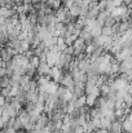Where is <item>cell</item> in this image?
Segmentation results:
<instances>
[{"instance_id": "1", "label": "cell", "mask_w": 132, "mask_h": 133, "mask_svg": "<svg viewBox=\"0 0 132 133\" xmlns=\"http://www.w3.org/2000/svg\"><path fill=\"white\" fill-rule=\"evenodd\" d=\"M110 133H122L123 132V124L121 120H115L111 123V127H110Z\"/></svg>"}, {"instance_id": "2", "label": "cell", "mask_w": 132, "mask_h": 133, "mask_svg": "<svg viewBox=\"0 0 132 133\" xmlns=\"http://www.w3.org/2000/svg\"><path fill=\"white\" fill-rule=\"evenodd\" d=\"M69 13L77 19L78 17H80V5H78V4H74L70 9H69Z\"/></svg>"}, {"instance_id": "3", "label": "cell", "mask_w": 132, "mask_h": 133, "mask_svg": "<svg viewBox=\"0 0 132 133\" xmlns=\"http://www.w3.org/2000/svg\"><path fill=\"white\" fill-rule=\"evenodd\" d=\"M111 123H113V122H111L109 118L102 116V118H101V128H100V129H110Z\"/></svg>"}, {"instance_id": "4", "label": "cell", "mask_w": 132, "mask_h": 133, "mask_svg": "<svg viewBox=\"0 0 132 133\" xmlns=\"http://www.w3.org/2000/svg\"><path fill=\"white\" fill-rule=\"evenodd\" d=\"M117 23V21H115V18H113L111 16L110 17H108V19L105 21V23H104V26H106V27H113L114 25Z\"/></svg>"}, {"instance_id": "5", "label": "cell", "mask_w": 132, "mask_h": 133, "mask_svg": "<svg viewBox=\"0 0 132 133\" xmlns=\"http://www.w3.org/2000/svg\"><path fill=\"white\" fill-rule=\"evenodd\" d=\"M101 35H105V36H111V35H113V30H111V27H106V26H102V31H101Z\"/></svg>"}, {"instance_id": "6", "label": "cell", "mask_w": 132, "mask_h": 133, "mask_svg": "<svg viewBox=\"0 0 132 133\" xmlns=\"http://www.w3.org/2000/svg\"><path fill=\"white\" fill-rule=\"evenodd\" d=\"M5 103H7V98L3 94H0V107H4Z\"/></svg>"}, {"instance_id": "7", "label": "cell", "mask_w": 132, "mask_h": 133, "mask_svg": "<svg viewBox=\"0 0 132 133\" xmlns=\"http://www.w3.org/2000/svg\"><path fill=\"white\" fill-rule=\"evenodd\" d=\"M96 133H110L109 129H98V131H96Z\"/></svg>"}, {"instance_id": "8", "label": "cell", "mask_w": 132, "mask_h": 133, "mask_svg": "<svg viewBox=\"0 0 132 133\" xmlns=\"http://www.w3.org/2000/svg\"><path fill=\"white\" fill-rule=\"evenodd\" d=\"M14 4L16 5H21V4H23V0H14Z\"/></svg>"}, {"instance_id": "9", "label": "cell", "mask_w": 132, "mask_h": 133, "mask_svg": "<svg viewBox=\"0 0 132 133\" xmlns=\"http://www.w3.org/2000/svg\"><path fill=\"white\" fill-rule=\"evenodd\" d=\"M23 4H31V0H23Z\"/></svg>"}, {"instance_id": "10", "label": "cell", "mask_w": 132, "mask_h": 133, "mask_svg": "<svg viewBox=\"0 0 132 133\" xmlns=\"http://www.w3.org/2000/svg\"><path fill=\"white\" fill-rule=\"evenodd\" d=\"M83 1H84V3H87V4H89V3H91L92 0H83Z\"/></svg>"}]
</instances>
